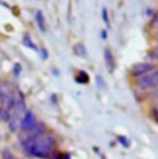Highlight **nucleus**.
<instances>
[{
	"instance_id": "25",
	"label": "nucleus",
	"mask_w": 158,
	"mask_h": 159,
	"mask_svg": "<svg viewBox=\"0 0 158 159\" xmlns=\"http://www.w3.org/2000/svg\"><path fill=\"white\" fill-rule=\"evenodd\" d=\"M0 141H2V131H0Z\"/></svg>"
},
{
	"instance_id": "3",
	"label": "nucleus",
	"mask_w": 158,
	"mask_h": 159,
	"mask_svg": "<svg viewBox=\"0 0 158 159\" xmlns=\"http://www.w3.org/2000/svg\"><path fill=\"white\" fill-rule=\"evenodd\" d=\"M135 84H136V88H140L141 91L154 90L155 87H158V68L147 73V74H144V76H141V77H138L135 80Z\"/></svg>"
},
{
	"instance_id": "19",
	"label": "nucleus",
	"mask_w": 158,
	"mask_h": 159,
	"mask_svg": "<svg viewBox=\"0 0 158 159\" xmlns=\"http://www.w3.org/2000/svg\"><path fill=\"white\" fill-rule=\"evenodd\" d=\"M103 20H104L107 25L110 23V22H108V16H107V9H105V8H103Z\"/></svg>"
},
{
	"instance_id": "20",
	"label": "nucleus",
	"mask_w": 158,
	"mask_h": 159,
	"mask_svg": "<svg viewBox=\"0 0 158 159\" xmlns=\"http://www.w3.org/2000/svg\"><path fill=\"white\" fill-rule=\"evenodd\" d=\"M62 159H71V155H70L68 152H64V153H62Z\"/></svg>"
},
{
	"instance_id": "11",
	"label": "nucleus",
	"mask_w": 158,
	"mask_h": 159,
	"mask_svg": "<svg viewBox=\"0 0 158 159\" xmlns=\"http://www.w3.org/2000/svg\"><path fill=\"white\" fill-rule=\"evenodd\" d=\"M147 59H149L151 62H157L158 60V43H155V45L147 51Z\"/></svg>"
},
{
	"instance_id": "24",
	"label": "nucleus",
	"mask_w": 158,
	"mask_h": 159,
	"mask_svg": "<svg viewBox=\"0 0 158 159\" xmlns=\"http://www.w3.org/2000/svg\"><path fill=\"white\" fill-rule=\"evenodd\" d=\"M155 108H157V110H158V102H157V104H155Z\"/></svg>"
},
{
	"instance_id": "21",
	"label": "nucleus",
	"mask_w": 158,
	"mask_h": 159,
	"mask_svg": "<svg viewBox=\"0 0 158 159\" xmlns=\"http://www.w3.org/2000/svg\"><path fill=\"white\" fill-rule=\"evenodd\" d=\"M101 37H103V39H107V33H105V30L101 33Z\"/></svg>"
},
{
	"instance_id": "7",
	"label": "nucleus",
	"mask_w": 158,
	"mask_h": 159,
	"mask_svg": "<svg viewBox=\"0 0 158 159\" xmlns=\"http://www.w3.org/2000/svg\"><path fill=\"white\" fill-rule=\"evenodd\" d=\"M45 131H48L47 125H45L44 122H37V124L34 125V128H33L30 133H26V134H28V136H39V134H42V133H45Z\"/></svg>"
},
{
	"instance_id": "22",
	"label": "nucleus",
	"mask_w": 158,
	"mask_h": 159,
	"mask_svg": "<svg viewBox=\"0 0 158 159\" xmlns=\"http://www.w3.org/2000/svg\"><path fill=\"white\" fill-rule=\"evenodd\" d=\"M155 40H157V43H158V31L155 33Z\"/></svg>"
},
{
	"instance_id": "23",
	"label": "nucleus",
	"mask_w": 158,
	"mask_h": 159,
	"mask_svg": "<svg viewBox=\"0 0 158 159\" xmlns=\"http://www.w3.org/2000/svg\"><path fill=\"white\" fill-rule=\"evenodd\" d=\"M0 102H2V88H0Z\"/></svg>"
},
{
	"instance_id": "16",
	"label": "nucleus",
	"mask_w": 158,
	"mask_h": 159,
	"mask_svg": "<svg viewBox=\"0 0 158 159\" xmlns=\"http://www.w3.org/2000/svg\"><path fill=\"white\" fill-rule=\"evenodd\" d=\"M149 99L154 101V102H158V87H155L154 90H151V93H149Z\"/></svg>"
},
{
	"instance_id": "2",
	"label": "nucleus",
	"mask_w": 158,
	"mask_h": 159,
	"mask_svg": "<svg viewBox=\"0 0 158 159\" xmlns=\"http://www.w3.org/2000/svg\"><path fill=\"white\" fill-rule=\"evenodd\" d=\"M26 104H25V98L20 91H17V101L14 107L11 108V114H9V120L6 122L8 124V130L9 133H19L20 131V124H22V119L26 113Z\"/></svg>"
},
{
	"instance_id": "9",
	"label": "nucleus",
	"mask_w": 158,
	"mask_h": 159,
	"mask_svg": "<svg viewBox=\"0 0 158 159\" xmlns=\"http://www.w3.org/2000/svg\"><path fill=\"white\" fill-rule=\"evenodd\" d=\"M73 53L74 56H78V57H87V50H85V47H84V43H81V42H78V43H74L73 45Z\"/></svg>"
},
{
	"instance_id": "14",
	"label": "nucleus",
	"mask_w": 158,
	"mask_h": 159,
	"mask_svg": "<svg viewBox=\"0 0 158 159\" xmlns=\"http://www.w3.org/2000/svg\"><path fill=\"white\" fill-rule=\"evenodd\" d=\"M149 117H151L155 124H158V110L155 107H152V108L149 110Z\"/></svg>"
},
{
	"instance_id": "4",
	"label": "nucleus",
	"mask_w": 158,
	"mask_h": 159,
	"mask_svg": "<svg viewBox=\"0 0 158 159\" xmlns=\"http://www.w3.org/2000/svg\"><path fill=\"white\" fill-rule=\"evenodd\" d=\"M37 122H39V120H37L36 113H34L33 110H26V113H25V116H23V119H22V124H20V133H23V134L30 133Z\"/></svg>"
},
{
	"instance_id": "8",
	"label": "nucleus",
	"mask_w": 158,
	"mask_h": 159,
	"mask_svg": "<svg viewBox=\"0 0 158 159\" xmlns=\"http://www.w3.org/2000/svg\"><path fill=\"white\" fill-rule=\"evenodd\" d=\"M74 80H76L78 84H89V82H90V77H89V74H87L85 71L78 70V71L74 73Z\"/></svg>"
},
{
	"instance_id": "1",
	"label": "nucleus",
	"mask_w": 158,
	"mask_h": 159,
	"mask_svg": "<svg viewBox=\"0 0 158 159\" xmlns=\"http://www.w3.org/2000/svg\"><path fill=\"white\" fill-rule=\"evenodd\" d=\"M19 142L22 152L30 158L50 159V156L57 150V138L50 131H45L39 136H28L22 133Z\"/></svg>"
},
{
	"instance_id": "5",
	"label": "nucleus",
	"mask_w": 158,
	"mask_h": 159,
	"mask_svg": "<svg viewBox=\"0 0 158 159\" xmlns=\"http://www.w3.org/2000/svg\"><path fill=\"white\" fill-rule=\"evenodd\" d=\"M154 70H157L155 63H152V62H140V63H135L130 68V74L138 79V77H141V76H144V74H147V73H151Z\"/></svg>"
},
{
	"instance_id": "12",
	"label": "nucleus",
	"mask_w": 158,
	"mask_h": 159,
	"mask_svg": "<svg viewBox=\"0 0 158 159\" xmlns=\"http://www.w3.org/2000/svg\"><path fill=\"white\" fill-rule=\"evenodd\" d=\"M22 42H23V45H26L28 48H31V50H34V51H39V48L36 47V43L31 40V37H30L28 34H25V36H23V40H22Z\"/></svg>"
},
{
	"instance_id": "10",
	"label": "nucleus",
	"mask_w": 158,
	"mask_h": 159,
	"mask_svg": "<svg viewBox=\"0 0 158 159\" xmlns=\"http://www.w3.org/2000/svg\"><path fill=\"white\" fill-rule=\"evenodd\" d=\"M36 23H37V26H39V30H41L42 33L47 31V23H45V17H44L42 11H37V12H36Z\"/></svg>"
},
{
	"instance_id": "13",
	"label": "nucleus",
	"mask_w": 158,
	"mask_h": 159,
	"mask_svg": "<svg viewBox=\"0 0 158 159\" xmlns=\"http://www.w3.org/2000/svg\"><path fill=\"white\" fill-rule=\"evenodd\" d=\"M151 28L158 31V9L154 12V16H152V19H151Z\"/></svg>"
},
{
	"instance_id": "6",
	"label": "nucleus",
	"mask_w": 158,
	"mask_h": 159,
	"mask_svg": "<svg viewBox=\"0 0 158 159\" xmlns=\"http://www.w3.org/2000/svg\"><path fill=\"white\" fill-rule=\"evenodd\" d=\"M104 60H105L107 68H108L110 71H115L116 63H115V57H113V54H112V50H110V48H104Z\"/></svg>"
},
{
	"instance_id": "15",
	"label": "nucleus",
	"mask_w": 158,
	"mask_h": 159,
	"mask_svg": "<svg viewBox=\"0 0 158 159\" xmlns=\"http://www.w3.org/2000/svg\"><path fill=\"white\" fill-rule=\"evenodd\" d=\"M118 142H119L122 147H126V148H129V147H130V141H129L126 136H118Z\"/></svg>"
},
{
	"instance_id": "18",
	"label": "nucleus",
	"mask_w": 158,
	"mask_h": 159,
	"mask_svg": "<svg viewBox=\"0 0 158 159\" xmlns=\"http://www.w3.org/2000/svg\"><path fill=\"white\" fill-rule=\"evenodd\" d=\"M20 71H22V65H20V63H14V70H12L14 76H19Z\"/></svg>"
},
{
	"instance_id": "17",
	"label": "nucleus",
	"mask_w": 158,
	"mask_h": 159,
	"mask_svg": "<svg viewBox=\"0 0 158 159\" xmlns=\"http://www.w3.org/2000/svg\"><path fill=\"white\" fill-rule=\"evenodd\" d=\"M2 159H16V158L12 156V153L9 150H3L2 152Z\"/></svg>"
}]
</instances>
